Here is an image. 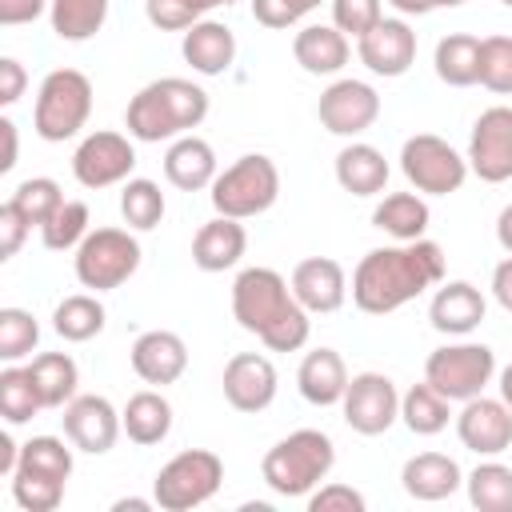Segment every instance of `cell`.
<instances>
[{
	"label": "cell",
	"instance_id": "cell-41",
	"mask_svg": "<svg viewBox=\"0 0 512 512\" xmlns=\"http://www.w3.org/2000/svg\"><path fill=\"white\" fill-rule=\"evenodd\" d=\"M40 344V324L28 308H0V360L16 364Z\"/></svg>",
	"mask_w": 512,
	"mask_h": 512
},
{
	"label": "cell",
	"instance_id": "cell-43",
	"mask_svg": "<svg viewBox=\"0 0 512 512\" xmlns=\"http://www.w3.org/2000/svg\"><path fill=\"white\" fill-rule=\"evenodd\" d=\"M496 96H512V36H484L480 40V80Z\"/></svg>",
	"mask_w": 512,
	"mask_h": 512
},
{
	"label": "cell",
	"instance_id": "cell-47",
	"mask_svg": "<svg viewBox=\"0 0 512 512\" xmlns=\"http://www.w3.org/2000/svg\"><path fill=\"white\" fill-rule=\"evenodd\" d=\"M324 0H252V20L264 28H292L300 24L312 8H320Z\"/></svg>",
	"mask_w": 512,
	"mask_h": 512
},
{
	"label": "cell",
	"instance_id": "cell-21",
	"mask_svg": "<svg viewBox=\"0 0 512 512\" xmlns=\"http://www.w3.org/2000/svg\"><path fill=\"white\" fill-rule=\"evenodd\" d=\"M484 312H488V300L476 284L468 280H440L436 284V296L428 304V320L440 336H468L484 324Z\"/></svg>",
	"mask_w": 512,
	"mask_h": 512
},
{
	"label": "cell",
	"instance_id": "cell-61",
	"mask_svg": "<svg viewBox=\"0 0 512 512\" xmlns=\"http://www.w3.org/2000/svg\"><path fill=\"white\" fill-rule=\"evenodd\" d=\"M500 4H504V8H512V0H500Z\"/></svg>",
	"mask_w": 512,
	"mask_h": 512
},
{
	"label": "cell",
	"instance_id": "cell-28",
	"mask_svg": "<svg viewBox=\"0 0 512 512\" xmlns=\"http://www.w3.org/2000/svg\"><path fill=\"white\" fill-rule=\"evenodd\" d=\"M336 184L352 196H380L388 184V160L380 148L352 140L336 152Z\"/></svg>",
	"mask_w": 512,
	"mask_h": 512
},
{
	"label": "cell",
	"instance_id": "cell-7",
	"mask_svg": "<svg viewBox=\"0 0 512 512\" xmlns=\"http://www.w3.org/2000/svg\"><path fill=\"white\" fill-rule=\"evenodd\" d=\"M220 484H224V460L208 448H188L156 472L152 500L164 512H192L208 504L220 492Z\"/></svg>",
	"mask_w": 512,
	"mask_h": 512
},
{
	"label": "cell",
	"instance_id": "cell-23",
	"mask_svg": "<svg viewBox=\"0 0 512 512\" xmlns=\"http://www.w3.org/2000/svg\"><path fill=\"white\" fill-rule=\"evenodd\" d=\"M400 484L412 500H424V504H436V500H448L452 492H460L464 484V472L452 456L444 452H420L412 460H404L400 468Z\"/></svg>",
	"mask_w": 512,
	"mask_h": 512
},
{
	"label": "cell",
	"instance_id": "cell-54",
	"mask_svg": "<svg viewBox=\"0 0 512 512\" xmlns=\"http://www.w3.org/2000/svg\"><path fill=\"white\" fill-rule=\"evenodd\" d=\"M16 464H20V444L4 432V436H0V476H12Z\"/></svg>",
	"mask_w": 512,
	"mask_h": 512
},
{
	"label": "cell",
	"instance_id": "cell-58",
	"mask_svg": "<svg viewBox=\"0 0 512 512\" xmlns=\"http://www.w3.org/2000/svg\"><path fill=\"white\" fill-rule=\"evenodd\" d=\"M496 388H500V400L512 408V364L500 368V384H496Z\"/></svg>",
	"mask_w": 512,
	"mask_h": 512
},
{
	"label": "cell",
	"instance_id": "cell-39",
	"mask_svg": "<svg viewBox=\"0 0 512 512\" xmlns=\"http://www.w3.org/2000/svg\"><path fill=\"white\" fill-rule=\"evenodd\" d=\"M36 412H44V400H40V392H36V384H32L28 364H24V368L8 364V368L0 372V416L8 420V428H20V424H28Z\"/></svg>",
	"mask_w": 512,
	"mask_h": 512
},
{
	"label": "cell",
	"instance_id": "cell-55",
	"mask_svg": "<svg viewBox=\"0 0 512 512\" xmlns=\"http://www.w3.org/2000/svg\"><path fill=\"white\" fill-rule=\"evenodd\" d=\"M496 240H500V248L512 256V204H504L500 216H496Z\"/></svg>",
	"mask_w": 512,
	"mask_h": 512
},
{
	"label": "cell",
	"instance_id": "cell-37",
	"mask_svg": "<svg viewBox=\"0 0 512 512\" xmlns=\"http://www.w3.org/2000/svg\"><path fill=\"white\" fill-rule=\"evenodd\" d=\"M468 500L480 512H512V468L500 460H484L464 476Z\"/></svg>",
	"mask_w": 512,
	"mask_h": 512
},
{
	"label": "cell",
	"instance_id": "cell-3",
	"mask_svg": "<svg viewBox=\"0 0 512 512\" xmlns=\"http://www.w3.org/2000/svg\"><path fill=\"white\" fill-rule=\"evenodd\" d=\"M204 116H208V92L200 84L184 76H160L128 100L124 128L140 144H160V140L188 136L192 128L204 124Z\"/></svg>",
	"mask_w": 512,
	"mask_h": 512
},
{
	"label": "cell",
	"instance_id": "cell-34",
	"mask_svg": "<svg viewBox=\"0 0 512 512\" xmlns=\"http://www.w3.org/2000/svg\"><path fill=\"white\" fill-rule=\"evenodd\" d=\"M104 320H108L104 304H100L96 296H88V292L64 296V300L56 304V312H52V328H56V336L68 340V344H84V340L100 336V332H104Z\"/></svg>",
	"mask_w": 512,
	"mask_h": 512
},
{
	"label": "cell",
	"instance_id": "cell-48",
	"mask_svg": "<svg viewBox=\"0 0 512 512\" xmlns=\"http://www.w3.org/2000/svg\"><path fill=\"white\" fill-rule=\"evenodd\" d=\"M32 228H36V224H32L12 200H4V204H0V260H12V256L24 248V240H28Z\"/></svg>",
	"mask_w": 512,
	"mask_h": 512
},
{
	"label": "cell",
	"instance_id": "cell-46",
	"mask_svg": "<svg viewBox=\"0 0 512 512\" xmlns=\"http://www.w3.org/2000/svg\"><path fill=\"white\" fill-rule=\"evenodd\" d=\"M144 16L160 32H188L196 20H204L192 0H144Z\"/></svg>",
	"mask_w": 512,
	"mask_h": 512
},
{
	"label": "cell",
	"instance_id": "cell-6",
	"mask_svg": "<svg viewBox=\"0 0 512 512\" xmlns=\"http://www.w3.org/2000/svg\"><path fill=\"white\" fill-rule=\"evenodd\" d=\"M92 116V80L80 68H52L40 80L36 108H32V128L48 144L72 140Z\"/></svg>",
	"mask_w": 512,
	"mask_h": 512
},
{
	"label": "cell",
	"instance_id": "cell-42",
	"mask_svg": "<svg viewBox=\"0 0 512 512\" xmlns=\"http://www.w3.org/2000/svg\"><path fill=\"white\" fill-rule=\"evenodd\" d=\"M8 200H12V204L40 228V224L64 204V192H60V184H56L52 176H28V180L16 184V192H12Z\"/></svg>",
	"mask_w": 512,
	"mask_h": 512
},
{
	"label": "cell",
	"instance_id": "cell-25",
	"mask_svg": "<svg viewBox=\"0 0 512 512\" xmlns=\"http://www.w3.org/2000/svg\"><path fill=\"white\" fill-rule=\"evenodd\" d=\"M348 368H344V356L336 348H312L300 368H296V388L308 404L316 408H332L344 400V388H348Z\"/></svg>",
	"mask_w": 512,
	"mask_h": 512
},
{
	"label": "cell",
	"instance_id": "cell-57",
	"mask_svg": "<svg viewBox=\"0 0 512 512\" xmlns=\"http://www.w3.org/2000/svg\"><path fill=\"white\" fill-rule=\"evenodd\" d=\"M156 500H140V496H128V500H116L112 512H148Z\"/></svg>",
	"mask_w": 512,
	"mask_h": 512
},
{
	"label": "cell",
	"instance_id": "cell-50",
	"mask_svg": "<svg viewBox=\"0 0 512 512\" xmlns=\"http://www.w3.org/2000/svg\"><path fill=\"white\" fill-rule=\"evenodd\" d=\"M24 88H28V72H24V64H20L16 56H4V60H0V104L12 108V104L24 96Z\"/></svg>",
	"mask_w": 512,
	"mask_h": 512
},
{
	"label": "cell",
	"instance_id": "cell-22",
	"mask_svg": "<svg viewBox=\"0 0 512 512\" xmlns=\"http://www.w3.org/2000/svg\"><path fill=\"white\" fill-rule=\"evenodd\" d=\"M248 248V232L240 220L232 216H212L208 224H200V232L192 236V264L200 272H228L240 264Z\"/></svg>",
	"mask_w": 512,
	"mask_h": 512
},
{
	"label": "cell",
	"instance_id": "cell-13",
	"mask_svg": "<svg viewBox=\"0 0 512 512\" xmlns=\"http://www.w3.org/2000/svg\"><path fill=\"white\" fill-rule=\"evenodd\" d=\"M376 116H380V92L372 84H364V80H352V76L332 80L316 100V120L332 136H348L352 140V136L368 132L376 124Z\"/></svg>",
	"mask_w": 512,
	"mask_h": 512
},
{
	"label": "cell",
	"instance_id": "cell-1",
	"mask_svg": "<svg viewBox=\"0 0 512 512\" xmlns=\"http://www.w3.org/2000/svg\"><path fill=\"white\" fill-rule=\"evenodd\" d=\"M444 280V248L436 240H408L372 248L352 272V304L368 316H388Z\"/></svg>",
	"mask_w": 512,
	"mask_h": 512
},
{
	"label": "cell",
	"instance_id": "cell-40",
	"mask_svg": "<svg viewBox=\"0 0 512 512\" xmlns=\"http://www.w3.org/2000/svg\"><path fill=\"white\" fill-rule=\"evenodd\" d=\"M88 204L84 200H64L44 224H40V240L44 248L52 252H68V248H80V240L88 236Z\"/></svg>",
	"mask_w": 512,
	"mask_h": 512
},
{
	"label": "cell",
	"instance_id": "cell-2",
	"mask_svg": "<svg viewBox=\"0 0 512 512\" xmlns=\"http://www.w3.org/2000/svg\"><path fill=\"white\" fill-rule=\"evenodd\" d=\"M232 316L268 352H296L308 344L312 312L292 296V284L276 268H244L232 280Z\"/></svg>",
	"mask_w": 512,
	"mask_h": 512
},
{
	"label": "cell",
	"instance_id": "cell-38",
	"mask_svg": "<svg viewBox=\"0 0 512 512\" xmlns=\"http://www.w3.org/2000/svg\"><path fill=\"white\" fill-rule=\"evenodd\" d=\"M168 204H164V192L156 180H144V176H132L124 180L120 188V216L132 232H152L160 220H164Z\"/></svg>",
	"mask_w": 512,
	"mask_h": 512
},
{
	"label": "cell",
	"instance_id": "cell-56",
	"mask_svg": "<svg viewBox=\"0 0 512 512\" xmlns=\"http://www.w3.org/2000/svg\"><path fill=\"white\" fill-rule=\"evenodd\" d=\"M400 16H428L436 8V0H388Z\"/></svg>",
	"mask_w": 512,
	"mask_h": 512
},
{
	"label": "cell",
	"instance_id": "cell-8",
	"mask_svg": "<svg viewBox=\"0 0 512 512\" xmlns=\"http://www.w3.org/2000/svg\"><path fill=\"white\" fill-rule=\"evenodd\" d=\"M140 240L128 232V228H92L76 256H72V268H76V280L92 292H112L120 288L128 276H136L140 268Z\"/></svg>",
	"mask_w": 512,
	"mask_h": 512
},
{
	"label": "cell",
	"instance_id": "cell-36",
	"mask_svg": "<svg viewBox=\"0 0 512 512\" xmlns=\"http://www.w3.org/2000/svg\"><path fill=\"white\" fill-rule=\"evenodd\" d=\"M48 20H52V32L68 44L92 40L108 20V0H52Z\"/></svg>",
	"mask_w": 512,
	"mask_h": 512
},
{
	"label": "cell",
	"instance_id": "cell-35",
	"mask_svg": "<svg viewBox=\"0 0 512 512\" xmlns=\"http://www.w3.org/2000/svg\"><path fill=\"white\" fill-rule=\"evenodd\" d=\"M68 444L60 436H32L28 444H20V464H16L12 476H40V480L68 484V476H72V448Z\"/></svg>",
	"mask_w": 512,
	"mask_h": 512
},
{
	"label": "cell",
	"instance_id": "cell-12",
	"mask_svg": "<svg viewBox=\"0 0 512 512\" xmlns=\"http://www.w3.org/2000/svg\"><path fill=\"white\" fill-rule=\"evenodd\" d=\"M344 424L360 436H380L400 420V392L384 372H356L344 388Z\"/></svg>",
	"mask_w": 512,
	"mask_h": 512
},
{
	"label": "cell",
	"instance_id": "cell-17",
	"mask_svg": "<svg viewBox=\"0 0 512 512\" xmlns=\"http://www.w3.org/2000/svg\"><path fill=\"white\" fill-rule=\"evenodd\" d=\"M456 436L476 456H500L504 448H512V408L504 400H492L480 392V396L464 400V408L456 416Z\"/></svg>",
	"mask_w": 512,
	"mask_h": 512
},
{
	"label": "cell",
	"instance_id": "cell-9",
	"mask_svg": "<svg viewBox=\"0 0 512 512\" xmlns=\"http://www.w3.org/2000/svg\"><path fill=\"white\" fill-rule=\"evenodd\" d=\"M492 376H496V352L476 340L444 344V348L428 352V360H424V380L452 404L480 396L492 384Z\"/></svg>",
	"mask_w": 512,
	"mask_h": 512
},
{
	"label": "cell",
	"instance_id": "cell-44",
	"mask_svg": "<svg viewBox=\"0 0 512 512\" xmlns=\"http://www.w3.org/2000/svg\"><path fill=\"white\" fill-rule=\"evenodd\" d=\"M12 500L24 512H56L64 500V484L40 480V476H12Z\"/></svg>",
	"mask_w": 512,
	"mask_h": 512
},
{
	"label": "cell",
	"instance_id": "cell-5",
	"mask_svg": "<svg viewBox=\"0 0 512 512\" xmlns=\"http://www.w3.org/2000/svg\"><path fill=\"white\" fill-rule=\"evenodd\" d=\"M276 196H280V168L264 152L240 156L236 164L216 172V180L208 188L216 216H232V220H252L260 212H268L276 204Z\"/></svg>",
	"mask_w": 512,
	"mask_h": 512
},
{
	"label": "cell",
	"instance_id": "cell-59",
	"mask_svg": "<svg viewBox=\"0 0 512 512\" xmlns=\"http://www.w3.org/2000/svg\"><path fill=\"white\" fill-rule=\"evenodd\" d=\"M196 8H200V16H208L212 8H220V4H236V0H192Z\"/></svg>",
	"mask_w": 512,
	"mask_h": 512
},
{
	"label": "cell",
	"instance_id": "cell-10",
	"mask_svg": "<svg viewBox=\"0 0 512 512\" xmlns=\"http://www.w3.org/2000/svg\"><path fill=\"white\" fill-rule=\"evenodd\" d=\"M400 172L420 196H452L468 180V156H460L448 140L432 132H416L400 148Z\"/></svg>",
	"mask_w": 512,
	"mask_h": 512
},
{
	"label": "cell",
	"instance_id": "cell-4",
	"mask_svg": "<svg viewBox=\"0 0 512 512\" xmlns=\"http://www.w3.org/2000/svg\"><path fill=\"white\" fill-rule=\"evenodd\" d=\"M332 464H336L332 436L320 432V428H296L264 452L260 472H264V484L276 496L292 500V496H312L316 484L332 472Z\"/></svg>",
	"mask_w": 512,
	"mask_h": 512
},
{
	"label": "cell",
	"instance_id": "cell-30",
	"mask_svg": "<svg viewBox=\"0 0 512 512\" xmlns=\"http://www.w3.org/2000/svg\"><path fill=\"white\" fill-rule=\"evenodd\" d=\"M428 220H432V212H428V204H424L420 192H388L376 204V212H372V224L380 232H388L396 244L420 240L428 232Z\"/></svg>",
	"mask_w": 512,
	"mask_h": 512
},
{
	"label": "cell",
	"instance_id": "cell-52",
	"mask_svg": "<svg viewBox=\"0 0 512 512\" xmlns=\"http://www.w3.org/2000/svg\"><path fill=\"white\" fill-rule=\"evenodd\" d=\"M492 296L504 312H512V256L492 268Z\"/></svg>",
	"mask_w": 512,
	"mask_h": 512
},
{
	"label": "cell",
	"instance_id": "cell-49",
	"mask_svg": "<svg viewBox=\"0 0 512 512\" xmlns=\"http://www.w3.org/2000/svg\"><path fill=\"white\" fill-rule=\"evenodd\" d=\"M364 496L352 484H320L308 496V512H364Z\"/></svg>",
	"mask_w": 512,
	"mask_h": 512
},
{
	"label": "cell",
	"instance_id": "cell-24",
	"mask_svg": "<svg viewBox=\"0 0 512 512\" xmlns=\"http://www.w3.org/2000/svg\"><path fill=\"white\" fill-rule=\"evenodd\" d=\"M180 52L192 64V72H200V76H224L232 68V60H236V36H232L228 24L204 16V20H196L184 32Z\"/></svg>",
	"mask_w": 512,
	"mask_h": 512
},
{
	"label": "cell",
	"instance_id": "cell-60",
	"mask_svg": "<svg viewBox=\"0 0 512 512\" xmlns=\"http://www.w3.org/2000/svg\"><path fill=\"white\" fill-rule=\"evenodd\" d=\"M464 0H436V8H460Z\"/></svg>",
	"mask_w": 512,
	"mask_h": 512
},
{
	"label": "cell",
	"instance_id": "cell-11",
	"mask_svg": "<svg viewBox=\"0 0 512 512\" xmlns=\"http://www.w3.org/2000/svg\"><path fill=\"white\" fill-rule=\"evenodd\" d=\"M132 168H136V148L124 132H108V128L88 132L72 152V176L92 192L132 180Z\"/></svg>",
	"mask_w": 512,
	"mask_h": 512
},
{
	"label": "cell",
	"instance_id": "cell-27",
	"mask_svg": "<svg viewBox=\"0 0 512 512\" xmlns=\"http://www.w3.org/2000/svg\"><path fill=\"white\" fill-rule=\"evenodd\" d=\"M216 152H212V144L208 140H200V136H176L172 144H168V152H164V176H168V184L172 188H180V192H200V188H212V180H216Z\"/></svg>",
	"mask_w": 512,
	"mask_h": 512
},
{
	"label": "cell",
	"instance_id": "cell-32",
	"mask_svg": "<svg viewBox=\"0 0 512 512\" xmlns=\"http://www.w3.org/2000/svg\"><path fill=\"white\" fill-rule=\"evenodd\" d=\"M28 372H32V384H36L44 408H64L76 396L80 368H76V360L68 352H40V356H32Z\"/></svg>",
	"mask_w": 512,
	"mask_h": 512
},
{
	"label": "cell",
	"instance_id": "cell-31",
	"mask_svg": "<svg viewBox=\"0 0 512 512\" xmlns=\"http://www.w3.org/2000/svg\"><path fill=\"white\" fill-rule=\"evenodd\" d=\"M432 64H436V76L448 88H472L480 80V36H472V32H448L436 44Z\"/></svg>",
	"mask_w": 512,
	"mask_h": 512
},
{
	"label": "cell",
	"instance_id": "cell-16",
	"mask_svg": "<svg viewBox=\"0 0 512 512\" xmlns=\"http://www.w3.org/2000/svg\"><path fill=\"white\" fill-rule=\"evenodd\" d=\"M60 420H64V436L72 440V448L76 452H88V456H104L116 444V436L124 432V420L112 408V400L108 396H96V392L72 396L64 404V416Z\"/></svg>",
	"mask_w": 512,
	"mask_h": 512
},
{
	"label": "cell",
	"instance_id": "cell-18",
	"mask_svg": "<svg viewBox=\"0 0 512 512\" xmlns=\"http://www.w3.org/2000/svg\"><path fill=\"white\" fill-rule=\"evenodd\" d=\"M220 384H224V400L236 412H264L276 400L280 376H276V368H272V360L264 352H236L224 364V380Z\"/></svg>",
	"mask_w": 512,
	"mask_h": 512
},
{
	"label": "cell",
	"instance_id": "cell-26",
	"mask_svg": "<svg viewBox=\"0 0 512 512\" xmlns=\"http://www.w3.org/2000/svg\"><path fill=\"white\" fill-rule=\"evenodd\" d=\"M292 56L308 76H336L348 64L352 48L336 24H304L292 36Z\"/></svg>",
	"mask_w": 512,
	"mask_h": 512
},
{
	"label": "cell",
	"instance_id": "cell-14",
	"mask_svg": "<svg viewBox=\"0 0 512 512\" xmlns=\"http://www.w3.org/2000/svg\"><path fill=\"white\" fill-rule=\"evenodd\" d=\"M468 168L484 184L512 180V104H492L476 116L468 136Z\"/></svg>",
	"mask_w": 512,
	"mask_h": 512
},
{
	"label": "cell",
	"instance_id": "cell-45",
	"mask_svg": "<svg viewBox=\"0 0 512 512\" xmlns=\"http://www.w3.org/2000/svg\"><path fill=\"white\" fill-rule=\"evenodd\" d=\"M384 20V8L380 0H332V24L344 32V36H364L372 24Z\"/></svg>",
	"mask_w": 512,
	"mask_h": 512
},
{
	"label": "cell",
	"instance_id": "cell-51",
	"mask_svg": "<svg viewBox=\"0 0 512 512\" xmlns=\"http://www.w3.org/2000/svg\"><path fill=\"white\" fill-rule=\"evenodd\" d=\"M52 0H0V24L16 28V24H32L36 16L48 12Z\"/></svg>",
	"mask_w": 512,
	"mask_h": 512
},
{
	"label": "cell",
	"instance_id": "cell-19",
	"mask_svg": "<svg viewBox=\"0 0 512 512\" xmlns=\"http://www.w3.org/2000/svg\"><path fill=\"white\" fill-rule=\"evenodd\" d=\"M292 296L312 312V316H328L336 308H344L348 300V276L340 268V260L332 256H308L292 268Z\"/></svg>",
	"mask_w": 512,
	"mask_h": 512
},
{
	"label": "cell",
	"instance_id": "cell-15",
	"mask_svg": "<svg viewBox=\"0 0 512 512\" xmlns=\"http://www.w3.org/2000/svg\"><path fill=\"white\" fill-rule=\"evenodd\" d=\"M356 56L372 76L396 80L416 64V32L404 16H384L356 40Z\"/></svg>",
	"mask_w": 512,
	"mask_h": 512
},
{
	"label": "cell",
	"instance_id": "cell-20",
	"mask_svg": "<svg viewBox=\"0 0 512 512\" xmlns=\"http://www.w3.org/2000/svg\"><path fill=\"white\" fill-rule=\"evenodd\" d=\"M128 360H132V372L144 384L164 388V384H176L184 376V368H188V344L176 332H168V328H152V332H140L132 340Z\"/></svg>",
	"mask_w": 512,
	"mask_h": 512
},
{
	"label": "cell",
	"instance_id": "cell-29",
	"mask_svg": "<svg viewBox=\"0 0 512 512\" xmlns=\"http://www.w3.org/2000/svg\"><path fill=\"white\" fill-rule=\"evenodd\" d=\"M120 420H124V436L132 444L148 448V444L168 440V432H172V404H168L164 392L144 388V392L128 396V404L120 408Z\"/></svg>",
	"mask_w": 512,
	"mask_h": 512
},
{
	"label": "cell",
	"instance_id": "cell-33",
	"mask_svg": "<svg viewBox=\"0 0 512 512\" xmlns=\"http://www.w3.org/2000/svg\"><path fill=\"white\" fill-rule=\"evenodd\" d=\"M400 420L412 436H436L448 428L452 420V400L440 396L428 380L424 384H412L404 396H400Z\"/></svg>",
	"mask_w": 512,
	"mask_h": 512
},
{
	"label": "cell",
	"instance_id": "cell-53",
	"mask_svg": "<svg viewBox=\"0 0 512 512\" xmlns=\"http://www.w3.org/2000/svg\"><path fill=\"white\" fill-rule=\"evenodd\" d=\"M0 136H4V156H0V172L16 168V124L8 116H0Z\"/></svg>",
	"mask_w": 512,
	"mask_h": 512
}]
</instances>
